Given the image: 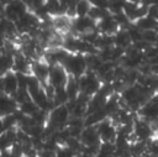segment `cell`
Listing matches in <instances>:
<instances>
[{
    "label": "cell",
    "mask_w": 158,
    "mask_h": 157,
    "mask_svg": "<svg viewBox=\"0 0 158 157\" xmlns=\"http://www.w3.org/2000/svg\"><path fill=\"white\" fill-rule=\"evenodd\" d=\"M62 66L67 69V72L70 75L77 77V78H79L88 70L85 56L81 53H70L69 52V54L67 56V58L64 59Z\"/></svg>",
    "instance_id": "6da1fadb"
},
{
    "label": "cell",
    "mask_w": 158,
    "mask_h": 157,
    "mask_svg": "<svg viewBox=\"0 0 158 157\" xmlns=\"http://www.w3.org/2000/svg\"><path fill=\"white\" fill-rule=\"evenodd\" d=\"M78 84H79L80 93H85V94L93 96L95 93H98L102 82L94 70L88 69L83 75H80L78 78Z\"/></svg>",
    "instance_id": "7a4b0ae2"
},
{
    "label": "cell",
    "mask_w": 158,
    "mask_h": 157,
    "mask_svg": "<svg viewBox=\"0 0 158 157\" xmlns=\"http://www.w3.org/2000/svg\"><path fill=\"white\" fill-rule=\"evenodd\" d=\"M70 117V112L67 108V105H57L56 108H53L49 112H48V121H47V126H49L53 130L60 129L67 126L68 121Z\"/></svg>",
    "instance_id": "3957f363"
},
{
    "label": "cell",
    "mask_w": 158,
    "mask_h": 157,
    "mask_svg": "<svg viewBox=\"0 0 158 157\" xmlns=\"http://www.w3.org/2000/svg\"><path fill=\"white\" fill-rule=\"evenodd\" d=\"M30 9L25 4L23 0H10L6 2L2 7L4 11V17H6L10 21L16 22L22 15H25Z\"/></svg>",
    "instance_id": "277c9868"
},
{
    "label": "cell",
    "mask_w": 158,
    "mask_h": 157,
    "mask_svg": "<svg viewBox=\"0 0 158 157\" xmlns=\"http://www.w3.org/2000/svg\"><path fill=\"white\" fill-rule=\"evenodd\" d=\"M101 142H114L117 136V126L111 121L110 117H106L96 125Z\"/></svg>",
    "instance_id": "5b68a950"
},
{
    "label": "cell",
    "mask_w": 158,
    "mask_h": 157,
    "mask_svg": "<svg viewBox=\"0 0 158 157\" xmlns=\"http://www.w3.org/2000/svg\"><path fill=\"white\" fill-rule=\"evenodd\" d=\"M68 78H69V73L67 72V69L62 64H54V66H51L47 83H49L54 88L65 87Z\"/></svg>",
    "instance_id": "8992f818"
},
{
    "label": "cell",
    "mask_w": 158,
    "mask_h": 157,
    "mask_svg": "<svg viewBox=\"0 0 158 157\" xmlns=\"http://www.w3.org/2000/svg\"><path fill=\"white\" fill-rule=\"evenodd\" d=\"M133 135H135V140H142V141H149L152 137L156 136L149 122L139 116L136 117L133 122Z\"/></svg>",
    "instance_id": "52a82bcc"
},
{
    "label": "cell",
    "mask_w": 158,
    "mask_h": 157,
    "mask_svg": "<svg viewBox=\"0 0 158 157\" xmlns=\"http://www.w3.org/2000/svg\"><path fill=\"white\" fill-rule=\"evenodd\" d=\"M51 66L44 59H33L31 63V74H33L42 84H46L48 82Z\"/></svg>",
    "instance_id": "ba28073f"
},
{
    "label": "cell",
    "mask_w": 158,
    "mask_h": 157,
    "mask_svg": "<svg viewBox=\"0 0 158 157\" xmlns=\"http://www.w3.org/2000/svg\"><path fill=\"white\" fill-rule=\"evenodd\" d=\"M120 28L118 23L116 22L114 15L110 12L109 15H106L105 17H102L101 20L96 21V30L100 33H105V35H115L117 32V30Z\"/></svg>",
    "instance_id": "9c48e42d"
},
{
    "label": "cell",
    "mask_w": 158,
    "mask_h": 157,
    "mask_svg": "<svg viewBox=\"0 0 158 157\" xmlns=\"http://www.w3.org/2000/svg\"><path fill=\"white\" fill-rule=\"evenodd\" d=\"M81 143L84 146H91V145H99L101 142L99 132L96 130V126H85L79 136Z\"/></svg>",
    "instance_id": "30bf717a"
},
{
    "label": "cell",
    "mask_w": 158,
    "mask_h": 157,
    "mask_svg": "<svg viewBox=\"0 0 158 157\" xmlns=\"http://www.w3.org/2000/svg\"><path fill=\"white\" fill-rule=\"evenodd\" d=\"M17 108H19V104L15 101V99L11 95L4 91H0V117L7 114H12Z\"/></svg>",
    "instance_id": "8fae6325"
},
{
    "label": "cell",
    "mask_w": 158,
    "mask_h": 157,
    "mask_svg": "<svg viewBox=\"0 0 158 157\" xmlns=\"http://www.w3.org/2000/svg\"><path fill=\"white\" fill-rule=\"evenodd\" d=\"M31 63H32V61L30 58H27L21 52H16L14 54V68H12V70L31 74Z\"/></svg>",
    "instance_id": "7c38bea8"
},
{
    "label": "cell",
    "mask_w": 158,
    "mask_h": 157,
    "mask_svg": "<svg viewBox=\"0 0 158 157\" xmlns=\"http://www.w3.org/2000/svg\"><path fill=\"white\" fill-rule=\"evenodd\" d=\"M138 116L147 120L148 122L152 121V120H158V105L153 104L152 101H147L146 104H143L139 110L137 111Z\"/></svg>",
    "instance_id": "4fadbf2b"
},
{
    "label": "cell",
    "mask_w": 158,
    "mask_h": 157,
    "mask_svg": "<svg viewBox=\"0 0 158 157\" xmlns=\"http://www.w3.org/2000/svg\"><path fill=\"white\" fill-rule=\"evenodd\" d=\"M2 85H4V93L9 95H12L19 89V83L15 70H9L5 74H2Z\"/></svg>",
    "instance_id": "5bb4252c"
},
{
    "label": "cell",
    "mask_w": 158,
    "mask_h": 157,
    "mask_svg": "<svg viewBox=\"0 0 158 157\" xmlns=\"http://www.w3.org/2000/svg\"><path fill=\"white\" fill-rule=\"evenodd\" d=\"M114 43L117 47H121L123 49H127L130 46H132V40L128 35V31L126 28L120 27L117 32L114 35Z\"/></svg>",
    "instance_id": "9a60e30c"
},
{
    "label": "cell",
    "mask_w": 158,
    "mask_h": 157,
    "mask_svg": "<svg viewBox=\"0 0 158 157\" xmlns=\"http://www.w3.org/2000/svg\"><path fill=\"white\" fill-rule=\"evenodd\" d=\"M139 30L142 31H146V30H158V20L149 16V15H146L138 20H136L133 22Z\"/></svg>",
    "instance_id": "2e32d148"
},
{
    "label": "cell",
    "mask_w": 158,
    "mask_h": 157,
    "mask_svg": "<svg viewBox=\"0 0 158 157\" xmlns=\"http://www.w3.org/2000/svg\"><path fill=\"white\" fill-rule=\"evenodd\" d=\"M14 68V54L6 51H1L0 53V74H5Z\"/></svg>",
    "instance_id": "e0dca14e"
},
{
    "label": "cell",
    "mask_w": 158,
    "mask_h": 157,
    "mask_svg": "<svg viewBox=\"0 0 158 157\" xmlns=\"http://www.w3.org/2000/svg\"><path fill=\"white\" fill-rule=\"evenodd\" d=\"M65 91L68 94V98L69 100H74L77 99V96L79 95L80 93V89H79V84H78V78L77 77H73L69 74V78H68V82L65 84Z\"/></svg>",
    "instance_id": "ac0fdd59"
},
{
    "label": "cell",
    "mask_w": 158,
    "mask_h": 157,
    "mask_svg": "<svg viewBox=\"0 0 158 157\" xmlns=\"http://www.w3.org/2000/svg\"><path fill=\"white\" fill-rule=\"evenodd\" d=\"M130 151L132 156H142L148 153V141L135 140L130 143Z\"/></svg>",
    "instance_id": "d6986e66"
},
{
    "label": "cell",
    "mask_w": 158,
    "mask_h": 157,
    "mask_svg": "<svg viewBox=\"0 0 158 157\" xmlns=\"http://www.w3.org/2000/svg\"><path fill=\"white\" fill-rule=\"evenodd\" d=\"M52 100L54 101L56 106L57 105H64V104H67L68 100H69V98H68V94L65 91V88L64 87L54 88V94H53Z\"/></svg>",
    "instance_id": "ffe728a7"
},
{
    "label": "cell",
    "mask_w": 158,
    "mask_h": 157,
    "mask_svg": "<svg viewBox=\"0 0 158 157\" xmlns=\"http://www.w3.org/2000/svg\"><path fill=\"white\" fill-rule=\"evenodd\" d=\"M91 9V4L88 0H79L74 6L75 16H88Z\"/></svg>",
    "instance_id": "44dd1931"
},
{
    "label": "cell",
    "mask_w": 158,
    "mask_h": 157,
    "mask_svg": "<svg viewBox=\"0 0 158 157\" xmlns=\"http://www.w3.org/2000/svg\"><path fill=\"white\" fill-rule=\"evenodd\" d=\"M19 109H20L25 115H27V116H32L40 108L36 105V103H35L32 99H28V100L23 101L22 104H20V105H19Z\"/></svg>",
    "instance_id": "7402d4cb"
},
{
    "label": "cell",
    "mask_w": 158,
    "mask_h": 157,
    "mask_svg": "<svg viewBox=\"0 0 158 157\" xmlns=\"http://www.w3.org/2000/svg\"><path fill=\"white\" fill-rule=\"evenodd\" d=\"M128 0H109V5H107V9L109 11L114 15V14H118V12H122L126 4H127Z\"/></svg>",
    "instance_id": "603a6c76"
},
{
    "label": "cell",
    "mask_w": 158,
    "mask_h": 157,
    "mask_svg": "<svg viewBox=\"0 0 158 157\" xmlns=\"http://www.w3.org/2000/svg\"><path fill=\"white\" fill-rule=\"evenodd\" d=\"M109 14H110L109 9H106V7H98V6H91V9L89 11V16L93 20H95V21L101 20L102 17H105Z\"/></svg>",
    "instance_id": "cb8c5ba5"
},
{
    "label": "cell",
    "mask_w": 158,
    "mask_h": 157,
    "mask_svg": "<svg viewBox=\"0 0 158 157\" xmlns=\"http://www.w3.org/2000/svg\"><path fill=\"white\" fill-rule=\"evenodd\" d=\"M115 150H116V147H115V143L114 142H100L98 156L115 155Z\"/></svg>",
    "instance_id": "d4e9b609"
},
{
    "label": "cell",
    "mask_w": 158,
    "mask_h": 157,
    "mask_svg": "<svg viewBox=\"0 0 158 157\" xmlns=\"http://www.w3.org/2000/svg\"><path fill=\"white\" fill-rule=\"evenodd\" d=\"M14 99H15V101L20 105V104H22L23 101H26V100H28V99H31V96H30V93H28V90L27 89H22V88H19L12 95H11Z\"/></svg>",
    "instance_id": "484cf974"
},
{
    "label": "cell",
    "mask_w": 158,
    "mask_h": 157,
    "mask_svg": "<svg viewBox=\"0 0 158 157\" xmlns=\"http://www.w3.org/2000/svg\"><path fill=\"white\" fill-rule=\"evenodd\" d=\"M1 120H2V125H4L5 131L6 130H10V129L17 127V120H16V117H15L14 114H7V115L2 116Z\"/></svg>",
    "instance_id": "4316f807"
},
{
    "label": "cell",
    "mask_w": 158,
    "mask_h": 157,
    "mask_svg": "<svg viewBox=\"0 0 158 157\" xmlns=\"http://www.w3.org/2000/svg\"><path fill=\"white\" fill-rule=\"evenodd\" d=\"M148 153L151 156H158V137H152L148 141Z\"/></svg>",
    "instance_id": "83f0119b"
},
{
    "label": "cell",
    "mask_w": 158,
    "mask_h": 157,
    "mask_svg": "<svg viewBox=\"0 0 158 157\" xmlns=\"http://www.w3.org/2000/svg\"><path fill=\"white\" fill-rule=\"evenodd\" d=\"M147 15L154 17L158 20V4H152V5H148V12Z\"/></svg>",
    "instance_id": "f1b7e54d"
},
{
    "label": "cell",
    "mask_w": 158,
    "mask_h": 157,
    "mask_svg": "<svg viewBox=\"0 0 158 157\" xmlns=\"http://www.w3.org/2000/svg\"><path fill=\"white\" fill-rule=\"evenodd\" d=\"M91 6H98V7H106L109 5V0H88Z\"/></svg>",
    "instance_id": "f546056e"
},
{
    "label": "cell",
    "mask_w": 158,
    "mask_h": 157,
    "mask_svg": "<svg viewBox=\"0 0 158 157\" xmlns=\"http://www.w3.org/2000/svg\"><path fill=\"white\" fill-rule=\"evenodd\" d=\"M38 157H57L56 156V152L54 151H51V150H41L38 151Z\"/></svg>",
    "instance_id": "4dcf8cb0"
},
{
    "label": "cell",
    "mask_w": 158,
    "mask_h": 157,
    "mask_svg": "<svg viewBox=\"0 0 158 157\" xmlns=\"http://www.w3.org/2000/svg\"><path fill=\"white\" fill-rule=\"evenodd\" d=\"M4 132H5V129H4V125H2V120L0 117V135L4 134Z\"/></svg>",
    "instance_id": "1f68e13d"
},
{
    "label": "cell",
    "mask_w": 158,
    "mask_h": 157,
    "mask_svg": "<svg viewBox=\"0 0 158 157\" xmlns=\"http://www.w3.org/2000/svg\"><path fill=\"white\" fill-rule=\"evenodd\" d=\"M132 157H151V155H149V153H144V155H142V156H132Z\"/></svg>",
    "instance_id": "d6a6232c"
},
{
    "label": "cell",
    "mask_w": 158,
    "mask_h": 157,
    "mask_svg": "<svg viewBox=\"0 0 158 157\" xmlns=\"http://www.w3.org/2000/svg\"><path fill=\"white\" fill-rule=\"evenodd\" d=\"M156 136H157V137H158V131H157V132H156Z\"/></svg>",
    "instance_id": "836d02e7"
}]
</instances>
